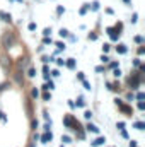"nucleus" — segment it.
Wrapping results in <instances>:
<instances>
[{
	"mask_svg": "<svg viewBox=\"0 0 145 147\" xmlns=\"http://www.w3.org/2000/svg\"><path fill=\"white\" fill-rule=\"evenodd\" d=\"M104 142H106V139H104V137H99L97 140L92 142V146H101V144H104Z\"/></svg>",
	"mask_w": 145,
	"mask_h": 147,
	"instance_id": "3",
	"label": "nucleus"
},
{
	"mask_svg": "<svg viewBox=\"0 0 145 147\" xmlns=\"http://www.w3.org/2000/svg\"><path fill=\"white\" fill-rule=\"evenodd\" d=\"M97 9H99V3H97V2H94V3H92V10H97Z\"/></svg>",
	"mask_w": 145,
	"mask_h": 147,
	"instance_id": "10",
	"label": "nucleus"
},
{
	"mask_svg": "<svg viewBox=\"0 0 145 147\" xmlns=\"http://www.w3.org/2000/svg\"><path fill=\"white\" fill-rule=\"evenodd\" d=\"M135 127H137V128H138V130H144V123H142V121H137V123H135Z\"/></svg>",
	"mask_w": 145,
	"mask_h": 147,
	"instance_id": "6",
	"label": "nucleus"
},
{
	"mask_svg": "<svg viewBox=\"0 0 145 147\" xmlns=\"http://www.w3.org/2000/svg\"><path fill=\"white\" fill-rule=\"evenodd\" d=\"M67 65H68V67H70V69H73V67H75V62H73L72 58H70V60H68V62H67Z\"/></svg>",
	"mask_w": 145,
	"mask_h": 147,
	"instance_id": "8",
	"label": "nucleus"
},
{
	"mask_svg": "<svg viewBox=\"0 0 145 147\" xmlns=\"http://www.w3.org/2000/svg\"><path fill=\"white\" fill-rule=\"evenodd\" d=\"M34 29H36V24H34V22H31V24H29V31H34Z\"/></svg>",
	"mask_w": 145,
	"mask_h": 147,
	"instance_id": "11",
	"label": "nucleus"
},
{
	"mask_svg": "<svg viewBox=\"0 0 145 147\" xmlns=\"http://www.w3.org/2000/svg\"><path fill=\"white\" fill-rule=\"evenodd\" d=\"M62 140H63V142H70V137H67V135H65V137H62Z\"/></svg>",
	"mask_w": 145,
	"mask_h": 147,
	"instance_id": "18",
	"label": "nucleus"
},
{
	"mask_svg": "<svg viewBox=\"0 0 145 147\" xmlns=\"http://www.w3.org/2000/svg\"><path fill=\"white\" fill-rule=\"evenodd\" d=\"M0 17H3V21H10V14H3V12H0Z\"/></svg>",
	"mask_w": 145,
	"mask_h": 147,
	"instance_id": "5",
	"label": "nucleus"
},
{
	"mask_svg": "<svg viewBox=\"0 0 145 147\" xmlns=\"http://www.w3.org/2000/svg\"><path fill=\"white\" fill-rule=\"evenodd\" d=\"M51 137H53V135H51V132H50V134H44V135H43V137H41V140H43V142H44V144H46V142H48V140H51Z\"/></svg>",
	"mask_w": 145,
	"mask_h": 147,
	"instance_id": "2",
	"label": "nucleus"
},
{
	"mask_svg": "<svg viewBox=\"0 0 145 147\" xmlns=\"http://www.w3.org/2000/svg\"><path fill=\"white\" fill-rule=\"evenodd\" d=\"M137 98H138V101H142V99L145 98V94H144V92H138V96H137Z\"/></svg>",
	"mask_w": 145,
	"mask_h": 147,
	"instance_id": "12",
	"label": "nucleus"
},
{
	"mask_svg": "<svg viewBox=\"0 0 145 147\" xmlns=\"http://www.w3.org/2000/svg\"><path fill=\"white\" fill-rule=\"evenodd\" d=\"M118 51H119V53H126V46H125V45H119V46H118Z\"/></svg>",
	"mask_w": 145,
	"mask_h": 147,
	"instance_id": "4",
	"label": "nucleus"
},
{
	"mask_svg": "<svg viewBox=\"0 0 145 147\" xmlns=\"http://www.w3.org/2000/svg\"><path fill=\"white\" fill-rule=\"evenodd\" d=\"M130 147H137V144H135V140H132V142H130Z\"/></svg>",
	"mask_w": 145,
	"mask_h": 147,
	"instance_id": "21",
	"label": "nucleus"
},
{
	"mask_svg": "<svg viewBox=\"0 0 145 147\" xmlns=\"http://www.w3.org/2000/svg\"><path fill=\"white\" fill-rule=\"evenodd\" d=\"M123 2H126V3H132V2H130V0H123Z\"/></svg>",
	"mask_w": 145,
	"mask_h": 147,
	"instance_id": "22",
	"label": "nucleus"
},
{
	"mask_svg": "<svg viewBox=\"0 0 145 147\" xmlns=\"http://www.w3.org/2000/svg\"><path fill=\"white\" fill-rule=\"evenodd\" d=\"M56 46H58V50H63V48H65V45H63V43H56Z\"/></svg>",
	"mask_w": 145,
	"mask_h": 147,
	"instance_id": "14",
	"label": "nucleus"
},
{
	"mask_svg": "<svg viewBox=\"0 0 145 147\" xmlns=\"http://www.w3.org/2000/svg\"><path fill=\"white\" fill-rule=\"evenodd\" d=\"M114 75H116V77H119V75H121V72H119V69H116V70H114Z\"/></svg>",
	"mask_w": 145,
	"mask_h": 147,
	"instance_id": "20",
	"label": "nucleus"
},
{
	"mask_svg": "<svg viewBox=\"0 0 145 147\" xmlns=\"http://www.w3.org/2000/svg\"><path fill=\"white\" fill-rule=\"evenodd\" d=\"M135 41H137V43H144V38H142V36H137V38H135Z\"/></svg>",
	"mask_w": 145,
	"mask_h": 147,
	"instance_id": "13",
	"label": "nucleus"
},
{
	"mask_svg": "<svg viewBox=\"0 0 145 147\" xmlns=\"http://www.w3.org/2000/svg\"><path fill=\"white\" fill-rule=\"evenodd\" d=\"M138 108H140V110H144V108H145V105H144V101H140V103H138Z\"/></svg>",
	"mask_w": 145,
	"mask_h": 147,
	"instance_id": "19",
	"label": "nucleus"
},
{
	"mask_svg": "<svg viewBox=\"0 0 145 147\" xmlns=\"http://www.w3.org/2000/svg\"><path fill=\"white\" fill-rule=\"evenodd\" d=\"M60 36L63 38V36H68V31H67V29H62V31H60Z\"/></svg>",
	"mask_w": 145,
	"mask_h": 147,
	"instance_id": "9",
	"label": "nucleus"
},
{
	"mask_svg": "<svg viewBox=\"0 0 145 147\" xmlns=\"http://www.w3.org/2000/svg\"><path fill=\"white\" fill-rule=\"evenodd\" d=\"M72 118H65V125H67V127H72Z\"/></svg>",
	"mask_w": 145,
	"mask_h": 147,
	"instance_id": "7",
	"label": "nucleus"
},
{
	"mask_svg": "<svg viewBox=\"0 0 145 147\" xmlns=\"http://www.w3.org/2000/svg\"><path fill=\"white\" fill-rule=\"evenodd\" d=\"M87 130H89V132H94V134H97V132H99V128H97L96 125H91V123L87 125Z\"/></svg>",
	"mask_w": 145,
	"mask_h": 147,
	"instance_id": "1",
	"label": "nucleus"
},
{
	"mask_svg": "<svg viewBox=\"0 0 145 147\" xmlns=\"http://www.w3.org/2000/svg\"><path fill=\"white\" fill-rule=\"evenodd\" d=\"M123 127H125V123H123V121H119V123H118V128H119V130H123Z\"/></svg>",
	"mask_w": 145,
	"mask_h": 147,
	"instance_id": "17",
	"label": "nucleus"
},
{
	"mask_svg": "<svg viewBox=\"0 0 145 147\" xmlns=\"http://www.w3.org/2000/svg\"><path fill=\"white\" fill-rule=\"evenodd\" d=\"M84 116H85V118H91V116H92V113H91V111H85V115H84Z\"/></svg>",
	"mask_w": 145,
	"mask_h": 147,
	"instance_id": "16",
	"label": "nucleus"
},
{
	"mask_svg": "<svg viewBox=\"0 0 145 147\" xmlns=\"http://www.w3.org/2000/svg\"><path fill=\"white\" fill-rule=\"evenodd\" d=\"M84 87H85V89H91V84H89V82H85V80H84Z\"/></svg>",
	"mask_w": 145,
	"mask_h": 147,
	"instance_id": "15",
	"label": "nucleus"
}]
</instances>
